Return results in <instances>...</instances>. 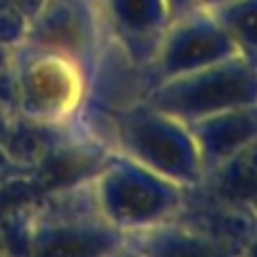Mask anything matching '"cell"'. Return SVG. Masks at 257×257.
<instances>
[{
    "instance_id": "cell-1",
    "label": "cell",
    "mask_w": 257,
    "mask_h": 257,
    "mask_svg": "<svg viewBox=\"0 0 257 257\" xmlns=\"http://www.w3.org/2000/svg\"><path fill=\"white\" fill-rule=\"evenodd\" d=\"M90 185L102 217L124 237L172 221L190 192L120 154L111 156Z\"/></svg>"
},
{
    "instance_id": "cell-2",
    "label": "cell",
    "mask_w": 257,
    "mask_h": 257,
    "mask_svg": "<svg viewBox=\"0 0 257 257\" xmlns=\"http://www.w3.org/2000/svg\"><path fill=\"white\" fill-rule=\"evenodd\" d=\"M124 241L102 217L90 183L52 192L32 214L30 257H108Z\"/></svg>"
},
{
    "instance_id": "cell-3",
    "label": "cell",
    "mask_w": 257,
    "mask_h": 257,
    "mask_svg": "<svg viewBox=\"0 0 257 257\" xmlns=\"http://www.w3.org/2000/svg\"><path fill=\"white\" fill-rule=\"evenodd\" d=\"M113 151L187 190L199 187L203 181V165L190 126L145 99L120 117Z\"/></svg>"
},
{
    "instance_id": "cell-4",
    "label": "cell",
    "mask_w": 257,
    "mask_h": 257,
    "mask_svg": "<svg viewBox=\"0 0 257 257\" xmlns=\"http://www.w3.org/2000/svg\"><path fill=\"white\" fill-rule=\"evenodd\" d=\"M145 102L183 124H192L228 108L257 104V68L237 54L201 70L156 81Z\"/></svg>"
},
{
    "instance_id": "cell-5",
    "label": "cell",
    "mask_w": 257,
    "mask_h": 257,
    "mask_svg": "<svg viewBox=\"0 0 257 257\" xmlns=\"http://www.w3.org/2000/svg\"><path fill=\"white\" fill-rule=\"evenodd\" d=\"M18 84V113L32 120L72 124L88 86L84 63L23 41L12 52Z\"/></svg>"
},
{
    "instance_id": "cell-6",
    "label": "cell",
    "mask_w": 257,
    "mask_h": 257,
    "mask_svg": "<svg viewBox=\"0 0 257 257\" xmlns=\"http://www.w3.org/2000/svg\"><path fill=\"white\" fill-rule=\"evenodd\" d=\"M230 57H237L232 41L228 39L212 12L199 7L169 21L154 61L149 63V70L156 84L226 61Z\"/></svg>"
},
{
    "instance_id": "cell-7",
    "label": "cell",
    "mask_w": 257,
    "mask_h": 257,
    "mask_svg": "<svg viewBox=\"0 0 257 257\" xmlns=\"http://www.w3.org/2000/svg\"><path fill=\"white\" fill-rule=\"evenodd\" d=\"M25 43L77 59L86 68L97 59V18L88 0H48L30 21Z\"/></svg>"
},
{
    "instance_id": "cell-8",
    "label": "cell",
    "mask_w": 257,
    "mask_h": 257,
    "mask_svg": "<svg viewBox=\"0 0 257 257\" xmlns=\"http://www.w3.org/2000/svg\"><path fill=\"white\" fill-rule=\"evenodd\" d=\"M106 12L117 43L128 57L138 66L154 61L172 21L165 0H106Z\"/></svg>"
},
{
    "instance_id": "cell-9",
    "label": "cell",
    "mask_w": 257,
    "mask_h": 257,
    "mask_svg": "<svg viewBox=\"0 0 257 257\" xmlns=\"http://www.w3.org/2000/svg\"><path fill=\"white\" fill-rule=\"evenodd\" d=\"M187 126L196 142L205 176L257 140V104L228 108Z\"/></svg>"
},
{
    "instance_id": "cell-10",
    "label": "cell",
    "mask_w": 257,
    "mask_h": 257,
    "mask_svg": "<svg viewBox=\"0 0 257 257\" xmlns=\"http://www.w3.org/2000/svg\"><path fill=\"white\" fill-rule=\"evenodd\" d=\"M124 244L140 257H239L241 248L210 237L199 228L172 219L160 226L126 235Z\"/></svg>"
},
{
    "instance_id": "cell-11",
    "label": "cell",
    "mask_w": 257,
    "mask_h": 257,
    "mask_svg": "<svg viewBox=\"0 0 257 257\" xmlns=\"http://www.w3.org/2000/svg\"><path fill=\"white\" fill-rule=\"evenodd\" d=\"M210 12L232 41L237 54L257 68V0H226Z\"/></svg>"
},
{
    "instance_id": "cell-12",
    "label": "cell",
    "mask_w": 257,
    "mask_h": 257,
    "mask_svg": "<svg viewBox=\"0 0 257 257\" xmlns=\"http://www.w3.org/2000/svg\"><path fill=\"white\" fill-rule=\"evenodd\" d=\"M7 117L9 115H5V113L0 111V178L7 174L9 167H14L12 160H9V156H7V149H5V128H7Z\"/></svg>"
},
{
    "instance_id": "cell-13",
    "label": "cell",
    "mask_w": 257,
    "mask_h": 257,
    "mask_svg": "<svg viewBox=\"0 0 257 257\" xmlns=\"http://www.w3.org/2000/svg\"><path fill=\"white\" fill-rule=\"evenodd\" d=\"M165 5H167L169 16L172 18L183 16V14H187V12L199 9V0H165Z\"/></svg>"
},
{
    "instance_id": "cell-14",
    "label": "cell",
    "mask_w": 257,
    "mask_h": 257,
    "mask_svg": "<svg viewBox=\"0 0 257 257\" xmlns=\"http://www.w3.org/2000/svg\"><path fill=\"white\" fill-rule=\"evenodd\" d=\"M9 3H12L21 14H25L27 21H32V18L41 12V7H43L48 0H9Z\"/></svg>"
},
{
    "instance_id": "cell-15",
    "label": "cell",
    "mask_w": 257,
    "mask_h": 257,
    "mask_svg": "<svg viewBox=\"0 0 257 257\" xmlns=\"http://www.w3.org/2000/svg\"><path fill=\"white\" fill-rule=\"evenodd\" d=\"M108 257H140V255H138L136 250H131V248H128V246L124 244V246H122V248H117L115 253H111Z\"/></svg>"
},
{
    "instance_id": "cell-16",
    "label": "cell",
    "mask_w": 257,
    "mask_h": 257,
    "mask_svg": "<svg viewBox=\"0 0 257 257\" xmlns=\"http://www.w3.org/2000/svg\"><path fill=\"white\" fill-rule=\"evenodd\" d=\"M226 0H199V7L201 9H214L219 7V5H223Z\"/></svg>"
}]
</instances>
